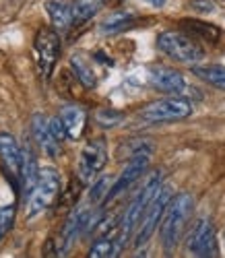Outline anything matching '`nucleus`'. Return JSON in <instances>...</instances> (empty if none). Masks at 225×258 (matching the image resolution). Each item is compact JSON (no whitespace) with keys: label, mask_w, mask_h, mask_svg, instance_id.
I'll return each instance as SVG.
<instances>
[{"label":"nucleus","mask_w":225,"mask_h":258,"mask_svg":"<svg viewBox=\"0 0 225 258\" xmlns=\"http://www.w3.org/2000/svg\"><path fill=\"white\" fill-rule=\"evenodd\" d=\"M118 252L120 250L111 238H99L89 248V258H111V256H118Z\"/></svg>","instance_id":"obj_23"},{"label":"nucleus","mask_w":225,"mask_h":258,"mask_svg":"<svg viewBox=\"0 0 225 258\" xmlns=\"http://www.w3.org/2000/svg\"><path fill=\"white\" fill-rule=\"evenodd\" d=\"M157 48L167 58L180 64H196L205 58V48L188 33H180V31L159 33L157 35Z\"/></svg>","instance_id":"obj_2"},{"label":"nucleus","mask_w":225,"mask_h":258,"mask_svg":"<svg viewBox=\"0 0 225 258\" xmlns=\"http://www.w3.org/2000/svg\"><path fill=\"white\" fill-rule=\"evenodd\" d=\"M103 7V0H73L71 3V15H73V23L83 25L89 19H93L99 9Z\"/></svg>","instance_id":"obj_18"},{"label":"nucleus","mask_w":225,"mask_h":258,"mask_svg":"<svg viewBox=\"0 0 225 258\" xmlns=\"http://www.w3.org/2000/svg\"><path fill=\"white\" fill-rule=\"evenodd\" d=\"M48 122H50V128H52V135H54L60 143H64V141H66V133H64V126H62L60 118L54 116V118H48Z\"/></svg>","instance_id":"obj_28"},{"label":"nucleus","mask_w":225,"mask_h":258,"mask_svg":"<svg viewBox=\"0 0 225 258\" xmlns=\"http://www.w3.org/2000/svg\"><path fill=\"white\" fill-rule=\"evenodd\" d=\"M107 188H109V180H107V178L97 180V182H95V186L91 188V192H89V199H91L93 203H97V201H105Z\"/></svg>","instance_id":"obj_26"},{"label":"nucleus","mask_w":225,"mask_h":258,"mask_svg":"<svg viewBox=\"0 0 225 258\" xmlns=\"http://www.w3.org/2000/svg\"><path fill=\"white\" fill-rule=\"evenodd\" d=\"M58 118L64 126V133H66V139L71 141H79L85 133V126H87V114L83 107L75 105V103H69L64 105L62 110L58 112Z\"/></svg>","instance_id":"obj_14"},{"label":"nucleus","mask_w":225,"mask_h":258,"mask_svg":"<svg viewBox=\"0 0 225 258\" xmlns=\"http://www.w3.org/2000/svg\"><path fill=\"white\" fill-rule=\"evenodd\" d=\"M159 188H161V174H159V171H155V174L147 180V184L141 188V192L137 195V199H134V201L128 205V209H126V213H124L122 223H120V240L116 242L118 250H122V248L128 244V240L132 238L134 229H137V225H139V219H141L143 211L147 209L149 201L157 195V190H159Z\"/></svg>","instance_id":"obj_3"},{"label":"nucleus","mask_w":225,"mask_h":258,"mask_svg":"<svg viewBox=\"0 0 225 258\" xmlns=\"http://www.w3.org/2000/svg\"><path fill=\"white\" fill-rule=\"evenodd\" d=\"M46 13H48V17L52 21V27L56 31H66L73 25L69 0H46Z\"/></svg>","instance_id":"obj_17"},{"label":"nucleus","mask_w":225,"mask_h":258,"mask_svg":"<svg viewBox=\"0 0 225 258\" xmlns=\"http://www.w3.org/2000/svg\"><path fill=\"white\" fill-rule=\"evenodd\" d=\"M60 195V174L54 167H41L35 186L27 197V217H37L39 213L50 209Z\"/></svg>","instance_id":"obj_4"},{"label":"nucleus","mask_w":225,"mask_h":258,"mask_svg":"<svg viewBox=\"0 0 225 258\" xmlns=\"http://www.w3.org/2000/svg\"><path fill=\"white\" fill-rule=\"evenodd\" d=\"M182 25L190 31V37H200V39H209V41H215L219 37V29L209 25V23H200V21H194V19H184Z\"/></svg>","instance_id":"obj_21"},{"label":"nucleus","mask_w":225,"mask_h":258,"mask_svg":"<svg viewBox=\"0 0 225 258\" xmlns=\"http://www.w3.org/2000/svg\"><path fill=\"white\" fill-rule=\"evenodd\" d=\"M149 159H151V145H143L141 143V147H137L132 151L130 161H128V165L124 167V171L120 174V178L114 182V186L107 190L105 201H114L118 195H122L126 188H130L134 182H137L145 174V169L149 167Z\"/></svg>","instance_id":"obj_7"},{"label":"nucleus","mask_w":225,"mask_h":258,"mask_svg":"<svg viewBox=\"0 0 225 258\" xmlns=\"http://www.w3.org/2000/svg\"><path fill=\"white\" fill-rule=\"evenodd\" d=\"M132 21H134V15H130V13H122V11H120V13H114V15H109V17L103 21V23H101V31L107 33V35L118 33V31L130 27Z\"/></svg>","instance_id":"obj_22"},{"label":"nucleus","mask_w":225,"mask_h":258,"mask_svg":"<svg viewBox=\"0 0 225 258\" xmlns=\"http://www.w3.org/2000/svg\"><path fill=\"white\" fill-rule=\"evenodd\" d=\"M145 3H149L151 7H157V9H159V7L165 5V0H145Z\"/></svg>","instance_id":"obj_29"},{"label":"nucleus","mask_w":225,"mask_h":258,"mask_svg":"<svg viewBox=\"0 0 225 258\" xmlns=\"http://www.w3.org/2000/svg\"><path fill=\"white\" fill-rule=\"evenodd\" d=\"M149 83L155 91L170 93V95H182L186 91V81L174 69L167 67H155L149 71Z\"/></svg>","instance_id":"obj_11"},{"label":"nucleus","mask_w":225,"mask_h":258,"mask_svg":"<svg viewBox=\"0 0 225 258\" xmlns=\"http://www.w3.org/2000/svg\"><path fill=\"white\" fill-rule=\"evenodd\" d=\"M37 174H39L37 157H35V153H33V147L27 143L23 149H21V174H19L21 188H23L25 199L29 197V192H31V190H33V186H35Z\"/></svg>","instance_id":"obj_15"},{"label":"nucleus","mask_w":225,"mask_h":258,"mask_svg":"<svg viewBox=\"0 0 225 258\" xmlns=\"http://www.w3.org/2000/svg\"><path fill=\"white\" fill-rule=\"evenodd\" d=\"M194 75L202 79L205 83L213 85L215 89L225 91V67L219 64H211V67H194Z\"/></svg>","instance_id":"obj_20"},{"label":"nucleus","mask_w":225,"mask_h":258,"mask_svg":"<svg viewBox=\"0 0 225 258\" xmlns=\"http://www.w3.org/2000/svg\"><path fill=\"white\" fill-rule=\"evenodd\" d=\"M105 163H107V143H105V139H91L83 147L81 157H79V165H77L79 180L83 184H89L103 169Z\"/></svg>","instance_id":"obj_8"},{"label":"nucleus","mask_w":225,"mask_h":258,"mask_svg":"<svg viewBox=\"0 0 225 258\" xmlns=\"http://www.w3.org/2000/svg\"><path fill=\"white\" fill-rule=\"evenodd\" d=\"M192 205L194 199L188 195V192H180V195H172L165 213L161 217V244L165 252H174L180 244L186 229V223L190 219L192 213Z\"/></svg>","instance_id":"obj_1"},{"label":"nucleus","mask_w":225,"mask_h":258,"mask_svg":"<svg viewBox=\"0 0 225 258\" xmlns=\"http://www.w3.org/2000/svg\"><path fill=\"white\" fill-rule=\"evenodd\" d=\"M89 219V213L87 211H75L69 219H66L60 235H58V242H56V256H64L66 252L71 250V246L75 244V240L83 233L85 225Z\"/></svg>","instance_id":"obj_12"},{"label":"nucleus","mask_w":225,"mask_h":258,"mask_svg":"<svg viewBox=\"0 0 225 258\" xmlns=\"http://www.w3.org/2000/svg\"><path fill=\"white\" fill-rule=\"evenodd\" d=\"M188 250L194 256H217V233L209 219H200L188 238Z\"/></svg>","instance_id":"obj_10"},{"label":"nucleus","mask_w":225,"mask_h":258,"mask_svg":"<svg viewBox=\"0 0 225 258\" xmlns=\"http://www.w3.org/2000/svg\"><path fill=\"white\" fill-rule=\"evenodd\" d=\"M170 199H172L170 188L161 186L159 190H157V195L149 201L147 209L143 211L141 219H139V225H137L139 229H137V238H134V246H137V248L145 246L151 240L153 231L157 229V225L161 223V217H163V213H165V207H167Z\"/></svg>","instance_id":"obj_6"},{"label":"nucleus","mask_w":225,"mask_h":258,"mask_svg":"<svg viewBox=\"0 0 225 258\" xmlns=\"http://www.w3.org/2000/svg\"><path fill=\"white\" fill-rule=\"evenodd\" d=\"M31 131H33V139H35L37 147L43 151V155H48V157H58L60 155L62 143L52 135V128H50V122H48L46 116L35 114L33 116V124H31Z\"/></svg>","instance_id":"obj_13"},{"label":"nucleus","mask_w":225,"mask_h":258,"mask_svg":"<svg viewBox=\"0 0 225 258\" xmlns=\"http://www.w3.org/2000/svg\"><path fill=\"white\" fill-rule=\"evenodd\" d=\"M71 67H73L77 79L81 81V85H85L87 89H93L95 85H97V79H95V73L91 69V64L87 62V58L83 54H75L71 58Z\"/></svg>","instance_id":"obj_19"},{"label":"nucleus","mask_w":225,"mask_h":258,"mask_svg":"<svg viewBox=\"0 0 225 258\" xmlns=\"http://www.w3.org/2000/svg\"><path fill=\"white\" fill-rule=\"evenodd\" d=\"M192 114V103L180 95H172L159 101L145 105L139 112V120L145 124H163V122H178Z\"/></svg>","instance_id":"obj_5"},{"label":"nucleus","mask_w":225,"mask_h":258,"mask_svg":"<svg viewBox=\"0 0 225 258\" xmlns=\"http://www.w3.org/2000/svg\"><path fill=\"white\" fill-rule=\"evenodd\" d=\"M0 159H3V165L7 167V171L19 180L21 174V147L15 141L13 135L9 133H0Z\"/></svg>","instance_id":"obj_16"},{"label":"nucleus","mask_w":225,"mask_h":258,"mask_svg":"<svg viewBox=\"0 0 225 258\" xmlns=\"http://www.w3.org/2000/svg\"><path fill=\"white\" fill-rule=\"evenodd\" d=\"M122 120H124V114L114 110V107H101V110L95 112V122L101 128H114V126L122 124Z\"/></svg>","instance_id":"obj_24"},{"label":"nucleus","mask_w":225,"mask_h":258,"mask_svg":"<svg viewBox=\"0 0 225 258\" xmlns=\"http://www.w3.org/2000/svg\"><path fill=\"white\" fill-rule=\"evenodd\" d=\"M60 56V37L56 29L43 27L35 35V58L43 77H50L54 64Z\"/></svg>","instance_id":"obj_9"},{"label":"nucleus","mask_w":225,"mask_h":258,"mask_svg":"<svg viewBox=\"0 0 225 258\" xmlns=\"http://www.w3.org/2000/svg\"><path fill=\"white\" fill-rule=\"evenodd\" d=\"M188 7H190L192 11H196V13H200V15H211V13H215V5L211 3V0H190Z\"/></svg>","instance_id":"obj_27"},{"label":"nucleus","mask_w":225,"mask_h":258,"mask_svg":"<svg viewBox=\"0 0 225 258\" xmlns=\"http://www.w3.org/2000/svg\"><path fill=\"white\" fill-rule=\"evenodd\" d=\"M15 205H7L0 209V242L7 238V233L11 231L13 223H15Z\"/></svg>","instance_id":"obj_25"}]
</instances>
